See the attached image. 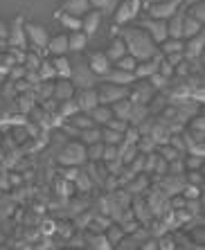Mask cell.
Instances as JSON below:
<instances>
[{
    "mask_svg": "<svg viewBox=\"0 0 205 250\" xmlns=\"http://www.w3.org/2000/svg\"><path fill=\"white\" fill-rule=\"evenodd\" d=\"M77 111H79V106H77V102L72 97L70 99H63V102H59V104H57V113L63 117V120H68L70 115H75Z\"/></svg>",
    "mask_w": 205,
    "mask_h": 250,
    "instance_id": "35",
    "label": "cell"
},
{
    "mask_svg": "<svg viewBox=\"0 0 205 250\" xmlns=\"http://www.w3.org/2000/svg\"><path fill=\"white\" fill-rule=\"evenodd\" d=\"M104 126H111V128H115V131H120V133H124L126 126H129V122H126V120H120V117H111Z\"/></svg>",
    "mask_w": 205,
    "mask_h": 250,
    "instance_id": "53",
    "label": "cell"
},
{
    "mask_svg": "<svg viewBox=\"0 0 205 250\" xmlns=\"http://www.w3.org/2000/svg\"><path fill=\"white\" fill-rule=\"evenodd\" d=\"M7 41V23L5 21H0V43Z\"/></svg>",
    "mask_w": 205,
    "mask_h": 250,
    "instance_id": "56",
    "label": "cell"
},
{
    "mask_svg": "<svg viewBox=\"0 0 205 250\" xmlns=\"http://www.w3.org/2000/svg\"><path fill=\"white\" fill-rule=\"evenodd\" d=\"M117 158V145H104V153H102V163H108Z\"/></svg>",
    "mask_w": 205,
    "mask_h": 250,
    "instance_id": "54",
    "label": "cell"
},
{
    "mask_svg": "<svg viewBox=\"0 0 205 250\" xmlns=\"http://www.w3.org/2000/svg\"><path fill=\"white\" fill-rule=\"evenodd\" d=\"M86 145L79 138H68L63 145L57 149V163L59 165H77L82 167L86 163Z\"/></svg>",
    "mask_w": 205,
    "mask_h": 250,
    "instance_id": "2",
    "label": "cell"
},
{
    "mask_svg": "<svg viewBox=\"0 0 205 250\" xmlns=\"http://www.w3.org/2000/svg\"><path fill=\"white\" fill-rule=\"evenodd\" d=\"M79 18H82V32L90 36V34H95V32H97V27L102 25V18H104V14H102L100 9L90 7V9H88V12H83Z\"/></svg>",
    "mask_w": 205,
    "mask_h": 250,
    "instance_id": "14",
    "label": "cell"
},
{
    "mask_svg": "<svg viewBox=\"0 0 205 250\" xmlns=\"http://www.w3.org/2000/svg\"><path fill=\"white\" fill-rule=\"evenodd\" d=\"M88 115L93 117V122L97 124V126H104V124L113 117V113H111V106L108 104H97V106H93V108L88 111Z\"/></svg>",
    "mask_w": 205,
    "mask_h": 250,
    "instance_id": "25",
    "label": "cell"
},
{
    "mask_svg": "<svg viewBox=\"0 0 205 250\" xmlns=\"http://www.w3.org/2000/svg\"><path fill=\"white\" fill-rule=\"evenodd\" d=\"M104 54L111 59V63H115L120 57H124V54H126V45H124L122 36H113L111 43H108V47L104 50Z\"/></svg>",
    "mask_w": 205,
    "mask_h": 250,
    "instance_id": "22",
    "label": "cell"
},
{
    "mask_svg": "<svg viewBox=\"0 0 205 250\" xmlns=\"http://www.w3.org/2000/svg\"><path fill=\"white\" fill-rule=\"evenodd\" d=\"M138 25H140L146 34L156 41V45H158V43H163L164 39H167V21H163V18L146 16V18H140V21H138Z\"/></svg>",
    "mask_w": 205,
    "mask_h": 250,
    "instance_id": "8",
    "label": "cell"
},
{
    "mask_svg": "<svg viewBox=\"0 0 205 250\" xmlns=\"http://www.w3.org/2000/svg\"><path fill=\"white\" fill-rule=\"evenodd\" d=\"M88 65H90V70H93L95 75L97 77H102V75H106V72H108V70H111V59L106 57L104 52H100V50H97V52H90L88 54Z\"/></svg>",
    "mask_w": 205,
    "mask_h": 250,
    "instance_id": "16",
    "label": "cell"
},
{
    "mask_svg": "<svg viewBox=\"0 0 205 250\" xmlns=\"http://www.w3.org/2000/svg\"><path fill=\"white\" fill-rule=\"evenodd\" d=\"M77 232V228L72 226V221H54V234H61V237L70 239Z\"/></svg>",
    "mask_w": 205,
    "mask_h": 250,
    "instance_id": "42",
    "label": "cell"
},
{
    "mask_svg": "<svg viewBox=\"0 0 205 250\" xmlns=\"http://www.w3.org/2000/svg\"><path fill=\"white\" fill-rule=\"evenodd\" d=\"M102 153H104V142H93V145H86V158L90 163H102Z\"/></svg>",
    "mask_w": 205,
    "mask_h": 250,
    "instance_id": "38",
    "label": "cell"
},
{
    "mask_svg": "<svg viewBox=\"0 0 205 250\" xmlns=\"http://www.w3.org/2000/svg\"><path fill=\"white\" fill-rule=\"evenodd\" d=\"M25 36H27V43H32L36 52H43L47 45V29L41 23H34V21H25Z\"/></svg>",
    "mask_w": 205,
    "mask_h": 250,
    "instance_id": "7",
    "label": "cell"
},
{
    "mask_svg": "<svg viewBox=\"0 0 205 250\" xmlns=\"http://www.w3.org/2000/svg\"><path fill=\"white\" fill-rule=\"evenodd\" d=\"M158 61H160V52L151 59H144V61H138L133 68V77L135 79H146V77H151L156 70H158Z\"/></svg>",
    "mask_w": 205,
    "mask_h": 250,
    "instance_id": "18",
    "label": "cell"
},
{
    "mask_svg": "<svg viewBox=\"0 0 205 250\" xmlns=\"http://www.w3.org/2000/svg\"><path fill=\"white\" fill-rule=\"evenodd\" d=\"M45 50L52 54V57H54V54H68V34H65V32H61V34L50 36V39H47Z\"/></svg>",
    "mask_w": 205,
    "mask_h": 250,
    "instance_id": "20",
    "label": "cell"
},
{
    "mask_svg": "<svg viewBox=\"0 0 205 250\" xmlns=\"http://www.w3.org/2000/svg\"><path fill=\"white\" fill-rule=\"evenodd\" d=\"M199 32H203V23L196 21L194 16H189V14L185 12L183 14V32H181V36L183 39H189V36L199 34Z\"/></svg>",
    "mask_w": 205,
    "mask_h": 250,
    "instance_id": "23",
    "label": "cell"
},
{
    "mask_svg": "<svg viewBox=\"0 0 205 250\" xmlns=\"http://www.w3.org/2000/svg\"><path fill=\"white\" fill-rule=\"evenodd\" d=\"M52 63H54V70H57V77H65L70 79V59L65 54H54L52 57Z\"/></svg>",
    "mask_w": 205,
    "mask_h": 250,
    "instance_id": "30",
    "label": "cell"
},
{
    "mask_svg": "<svg viewBox=\"0 0 205 250\" xmlns=\"http://www.w3.org/2000/svg\"><path fill=\"white\" fill-rule=\"evenodd\" d=\"M151 2H158V0H142V5H151Z\"/></svg>",
    "mask_w": 205,
    "mask_h": 250,
    "instance_id": "57",
    "label": "cell"
},
{
    "mask_svg": "<svg viewBox=\"0 0 205 250\" xmlns=\"http://www.w3.org/2000/svg\"><path fill=\"white\" fill-rule=\"evenodd\" d=\"M52 90H54V79H41L39 83H34V86H32V95H34L36 104H39L41 99L52 97Z\"/></svg>",
    "mask_w": 205,
    "mask_h": 250,
    "instance_id": "21",
    "label": "cell"
},
{
    "mask_svg": "<svg viewBox=\"0 0 205 250\" xmlns=\"http://www.w3.org/2000/svg\"><path fill=\"white\" fill-rule=\"evenodd\" d=\"M75 83H72V79H65V77H57L54 79V90H52V97L57 99V102H63V99H70L75 97Z\"/></svg>",
    "mask_w": 205,
    "mask_h": 250,
    "instance_id": "15",
    "label": "cell"
},
{
    "mask_svg": "<svg viewBox=\"0 0 205 250\" xmlns=\"http://www.w3.org/2000/svg\"><path fill=\"white\" fill-rule=\"evenodd\" d=\"M77 165H59V178H65V181H75V176L79 174Z\"/></svg>",
    "mask_w": 205,
    "mask_h": 250,
    "instance_id": "45",
    "label": "cell"
},
{
    "mask_svg": "<svg viewBox=\"0 0 205 250\" xmlns=\"http://www.w3.org/2000/svg\"><path fill=\"white\" fill-rule=\"evenodd\" d=\"M189 2H196V0H183V5H189Z\"/></svg>",
    "mask_w": 205,
    "mask_h": 250,
    "instance_id": "58",
    "label": "cell"
},
{
    "mask_svg": "<svg viewBox=\"0 0 205 250\" xmlns=\"http://www.w3.org/2000/svg\"><path fill=\"white\" fill-rule=\"evenodd\" d=\"M16 106H18V111L20 113H29V108L36 106V99H34V95H32V90H29V93H18L16 95Z\"/></svg>",
    "mask_w": 205,
    "mask_h": 250,
    "instance_id": "36",
    "label": "cell"
},
{
    "mask_svg": "<svg viewBox=\"0 0 205 250\" xmlns=\"http://www.w3.org/2000/svg\"><path fill=\"white\" fill-rule=\"evenodd\" d=\"M131 102H133V99H131ZM146 115H151V113H149V108H146V104L133 102V104H131V113H129V124H133V126H135V124L142 122Z\"/></svg>",
    "mask_w": 205,
    "mask_h": 250,
    "instance_id": "33",
    "label": "cell"
},
{
    "mask_svg": "<svg viewBox=\"0 0 205 250\" xmlns=\"http://www.w3.org/2000/svg\"><path fill=\"white\" fill-rule=\"evenodd\" d=\"M100 79H104V82H113V83H120V86H131L133 83V72H129V70H120V68H113L106 72V75H102Z\"/></svg>",
    "mask_w": 205,
    "mask_h": 250,
    "instance_id": "19",
    "label": "cell"
},
{
    "mask_svg": "<svg viewBox=\"0 0 205 250\" xmlns=\"http://www.w3.org/2000/svg\"><path fill=\"white\" fill-rule=\"evenodd\" d=\"M135 63H138V61H135V59L131 57L129 52H126L124 57H120V59L115 61V68H120V70H129V72H133Z\"/></svg>",
    "mask_w": 205,
    "mask_h": 250,
    "instance_id": "49",
    "label": "cell"
},
{
    "mask_svg": "<svg viewBox=\"0 0 205 250\" xmlns=\"http://www.w3.org/2000/svg\"><path fill=\"white\" fill-rule=\"evenodd\" d=\"M7 45L9 47H27V36H25V16H14L12 23H7Z\"/></svg>",
    "mask_w": 205,
    "mask_h": 250,
    "instance_id": "5",
    "label": "cell"
},
{
    "mask_svg": "<svg viewBox=\"0 0 205 250\" xmlns=\"http://www.w3.org/2000/svg\"><path fill=\"white\" fill-rule=\"evenodd\" d=\"M185 128H189V131H196V133H205V117H203V113H201V111L194 113L187 122H185Z\"/></svg>",
    "mask_w": 205,
    "mask_h": 250,
    "instance_id": "40",
    "label": "cell"
},
{
    "mask_svg": "<svg viewBox=\"0 0 205 250\" xmlns=\"http://www.w3.org/2000/svg\"><path fill=\"white\" fill-rule=\"evenodd\" d=\"M120 140H122L120 131H115V128H111V126H102V142H104V145H117Z\"/></svg>",
    "mask_w": 205,
    "mask_h": 250,
    "instance_id": "43",
    "label": "cell"
},
{
    "mask_svg": "<svg viewBox=\"0 0 205 250\" xmlns=\"http://www.w3.org/2000/svg\"><path fill=\"white\" fill-rule=\"evenodd\" d=\"M70 79L75 83V88H90L97 83V75H95L86 59H82L79 54H75V59H70Z\"/></svg>",
    "mask_w": 205,
    "mask_h": 250,
    "instance_id": "3",
    "label": "cell"
},
{
    "mask_svg": "<svg viewBox=\"0 0 205 250\" xmlns=\"http://www.w3.org/2000/svg\"><path fill=\"white\" fill-rule=\"evenodd\" d=\"M149 185H151V178H149V174L140 171V174H135L133 178H131V181L124 185V189H126L131 196H142V194L149 189Z\"/></svg>",
    "mask_w": 205,
    "mask_h": 250,
    "instance_id": "17",
    "label": "cell"
},
{
    "mask_svg": "<svg viewBox=\"0 0 205 250\" xmlns=\"http://www.w3.org/2000/svg\"><path fill=\"white\" fill-rule=\"evenodd\" d=\"M115 5H117V0H90V7L100 9L102 14H111L115 9Z\"/></svg>",
    "mask_w": 205,
    "mask_h": 250,
    "instance_id": "47",
    "label": "cell"
},
{
    "mask_svg": "<svg viewBox=\"0 0 205 250\" xmlns=\"http://www.w3.org/2000/svg\"><path fill=\"white\" fill-rule=\"evenodd\" d=\"M183 7V0H158V2H151V5H146V12L151 18H167L171 16L174 12H178Z\"/></svg>",
    "mask_w": 205,
    "mask_h": 250,
    "instance_id": "10",
    "label": "cell"
},
{
    "mask_svg": "<svg viewBox=\"0 0 205 250\" xmlns=\"http://www.w3.org/2000/svg\"><path fill=\"white\" fill-rule=\"evenodd\" d=\"M156 93L158 90H156V86L149 79H133V83L129 86V97L133 102H140V104H146Z\"/></svg>",
    "mask_w": 205,
    "mask_h": 250,
    "instance_id": "9",
    "label": "cell"
},
{
    "mask_svg": "<svg viewBox=\"0 0 205 250\" xmlns=\"http://www.w3.org/2000/svg\"><path fill=\"white\" fill-rule=\"evenodd\" d=\"M163 57H164V59H167V61H169V63H171V65H176V63H181L183 59H185V57H183V52H174V54H163Z\"/></svg>",
    "mask_w": 205,
    "mask_h": 250,
    "instance_id": "55",
    "label": "cell"
},
{
    "mask_svg": "<svg viewBox=\"0 0 205 250\" xmlns=\"http://www.w3.org/2000/svg\"><path fill=\"white\" fill-rule=\"evenodd\" d=\"M185 12H187L189 16H194L196 21L205 23V2H203V0H196V2H189V5H185Z\"/></svg>",
    "mask_w": 205,
    "mask_h": 250,
    "instance_id": "39",
    "label": "cell"
},
{
    "mask_svg": "<svg viewBox=\"0 0 205 250\" xmlns=\"http://www.w3.org/2000/svg\"><path fill=\"white\" fill-rule=\"evenodd\" d=\"M25 65L23 63H14V65H9L7 68V79H12V82H18V79H23L25 77Z\"/></svg>",
    "mask_w": 205,
    "mask_h": 250,
    "instance_id": "48",
    "label": "cell"
},
{
    "mask_svg": "<svg viewBox=\"0 0 205 250\" xmlns=\"http://www.w3.org/2000/svg\"><path fill=\"white\" fill-rule=\"evenodd\" d=\"M95 90H97L100 104H113L120 97H129V86H120V83L104 82V79L100 83H95Z\"/></svg>",
    "mask_w": 205,
    "mask_h": 250,
    "instance_id": "4",
    "label": "cell"
},
{
    "mask_svg": "<svg viewBox=\"0 0 205 250\" xmlns=\"http://www.w3.org/2000/svg\"><path fill=\"white\" fill-rule=\"evenodd\" d=\"M57 21L63 25L65 29H82V18L77 16V14H70V12H63V9H59L57 12Z\"/></svg>",
    "mask_w": 205,
    "mask_h": 250,
    "instance_id": "28",
    "label": "cell"
},
{
    "mask_svg": "<svg viewBox=\"0 0 205 250\" xmlns=\"http://www.w3.org/2000/svg\"><path fill=\"white\" fill-rule=\"evenodd\" d=\"M77 138L82 140L83 145H93V142H100L102 140V126H88V128H82L79 133H77Z\"/></svg>",
    "mask_w": 205,
    "mask_h": 250,
    "instance_id": "31",
    "label": "cell"
},
{
    "mask_svg": "<svg viewBox=\"0 0 205 250\" xmlns=\"http://www.w3.org/2000/svg\"><path fill=\"white\" fill-rule=\"evenodd\" d=\"M72 185H75V192H79V194H90L93 192V187H95V183H93V178L83 171V167L79 169V174L75 176V181H72Z\"/></svg>",
    "mask_w": 205,
    "mask_h": 250,
    "instance_id": "26",
    "label": "cell"
},
{
    "mask_svg": "<svg viewBox=\"0 0 205 250\" xmlns=\"http://www.w3.org/2000/svg\"><path fill=\"white\" fill-rule=\"evenodd\" d=\"M140 9H142V0H117L115 9H113L115 25H126L131 21H135Z\"/></svg>",
    "mask_w": 205,
    "mask_h": 250,
    "instance_id": "6",
    "label": "cell"
},
{
    "mask_svg": "<svg viewBox=\"0 0 205 250\" xmlns=\"http://www.w3.org/2000/svg\"><path fill=\"white\" fill-rule=\"evenodd\" d=\"M41 52H25V59H23V65H25V70H36L39 68V63H41Z\"/></svg>",
    "mask_w": 205,
    "mask_h": 250,
    "instance_id": "46",
    "label": "cell"
},
{
    "mask_svg": "<svg viewBox=\"0 0 205 250\" xmlns=\"http://www.w3.org/2000/svg\"><path fill=\"white\" fill-rule=\"evenodd\" d=\"M183 163H185V169H203V156L183 153Z\"/></svg>",
    "mask_w": 205,
    "mask_h": 250,
    "instance_id": "44",
    "label": "cell"
},
{
    "mask_svg": "<svg viewBox=\"0 0 205 250\" xmlns=\"http://www.w3.org/2000/svg\"><path fill=\"white\" fill-rule=\"evenodd\" d=\"M135 146H138V151L140 153H151V151H156V140L151 138V135H140L138 138V142H135Z\"/></svg>",
    "mask_w": 205,
    "mask_h": 250,
    "instance_id": "41",
    "label": "cell"
},
{
    "mask_svg": "<svg viewBox=\"0 0 205 250\" xmlns=\"http://www.w3.org/2000/svg\"><path fill=\"white\" fill-rule=\"evenodd\" d=\"M158 52H160V54L183 52V39H174V36H167L163 43H158Z\"/></svg>",
    "mask_w": 205,
    "mask_h": 250,
    "instance_id": "32",
    "label": "cell"
},
{
    "mask_svg": "<svg viewBox=\"0 0 205 250\" xmlns=\"http://www.w3.org/2000/svg\"><path fill=\"white\" fill-rule=\"evenodd\" d=\"M117 36H122L124 45H126V52L135 59V61H144V59H151L158 54V45L151 36L146 34L140 25H117Z\"/></svg>",
    "mask_w": 205,
    "mask_h": 250,
    "instance_id": "1",
    "label": "cell"
},
{
    "mask_svg": "<svg viewBox=\"0 0 205 250\" xmlns=\"http://www.w3.org/2000/svg\"><path fill=\"white\" fill-rule=\"evenodd\" d=\"M88 45V34H83L82 29H72L68 34V52H82Z\"/></svg>",
    "mask_w": 205,
    "mask_h": 250,
    "instance_id": "24",
    "label": "cell"
},
{
    "mask_svg": "<svg viewBox=\"0 0 205 250\" xmlns=\"http://www.w3.org/2000/svg\"><path fill=\"white\" fill-rule=\"evenodd\" d=\"M36 72H39L41 79H57V70H54L52 59H41V63H39Z\"/></svg>",
    "mask_w": 205,
    "mask_h": 250,
    "instance_id": "37",
    "label": "cell"
},
{
    "mask_svg": "<svg viewBox=\"0 0 205 250\" xmlns=\"http://www.w3.org/2000/svg\"><path fill=\"white\" fill-rule=\"evenodd\" d=\"M68 122H70L72 126L77 128V131H82V128H88V126H95L93 117L88 115L86 111H77L75 115H70V117H68Z\"/></svg>",
    "mask_w": 205,
    "mask_h": 250,
    "instance_id": "34",
    "label": "cell"
},
{
    "mask_svg": "<svg viewBox=\"0 0 205 250\" xmlns=\"http://www.w3.org/2000/svg\"><path fill=\"white\" fill-rule=\"evenodd\" d=\"M124 234H126V232H124V228L120 226L117 221H111L108 226L104 228V237L108 239V244H111V248H115L117 241H120V239H122Z\"/></svg>",
    "mask_w": 205,
    "mask_h": 250,
    "instance_id": "29",
    "label": "cell"
},
{
    "mask_svg": "<svg viewBox=\"0 0 205 250\" xmlns=\"http://www.w3.org/2000/svg\"><path fill=\"white\" fill-rule=\"evenodd\" d=\"M171 146H174L178 153H185V140H183V135L181 133H171L169 135V140H167Z\"/></svg>",
    "mask_w": 205,
    "mask_h": 250,
    "instance_id": "52",
    "label": "cell"
},
{
    "mask_svg": "<svg viewBox=\"0 0 205 250\" xmlns=\"http://www.w3.org/2000/svg\"><path fill=\"white\" fill-rule=\"evenodd\" d=\"M61 9H63V12H70V14L82 16L83 12L90 9V0H61Z\"/></svg>",
    "mask_w": 205,
    "mask_h": 250,
    "instance_id": "27",
    "label": "cell"
},
{
    "mask_svg": "<svg viewBox=\"0 0 205 250\" xmlns=\"http://www.w3.org/2000/svg\"><path fill=\"white\" fill-rule=\"evenodd\" d=\"M203 47H205V34L203 32L189 36V39H183V57L187 59V61H194L196 57L203 54Z\"/></svg>",
    "mask_w": 205,
    "mask_h": 250,
    "instance_id": "11",
    "label": "cell"
},
{
    "mask_svg": "<svg viewBox=\"0 0 205 250\" xmlns=\"http://www.w3.org/2000/svg\"><path fill=\"white\" fill-rule=\"evenodd\" d=\"M144 156H146V153L138 151V153H135V158L129 163V169L133 171V174H140V171H144Z\"/></svg>",
    "mask_w": 205,
    "mask_h": 250,
    "instance_id": "51",
    "label": "cell"
},
{
    "mask_svg": "<svg viewBox=\"0 0 205 250\" xmlns=\"http://www.w3.org/2000/svg\"><path fill=\"white\" fill-rule=\"evenodd\" d=\"M158 75H163V77H167V79H171L174 77V65L167 61V59L160 54V61H158V70H156Z\"/></svg>",
    "mask_w": 205,
    "mask_h": 250,
    "instance_id": "50",
    "label": "cell"
},
{
    "mask_svg": "<svg viewBox=\"0 0 205 250\" xmlns=\"http://www.w3.org/2000/svg\"><path fill=\"white\" fill-rule=\"evenodd\" d=\"M131 212H133V216H135V221L140 223V226H146V223L153 219V212H151V208L146 205V201H144V196H131Z\"/></svg>",
    "mask_w": 205,
    "mask_h": 250,
    "instance_id": "12",
    "label": "cell"
},
{
    "mask_svg": "<svg viewBox=\"0 0 205 250\" xmlns=\"http://www.w3.org/2000/svg\"><path fill=\"white\" fill-rule=\"evenodd\" d=\"M77 102V106H79V111H90L93 106L100 104V99H97V90H95V86L90 88H77L75 90V97H72Z\"/></svg>",
    "mask_w": 205,
    "mask_h": 250,
    "instance_id": "13",
    "label": "cell"
}]
</instances>
